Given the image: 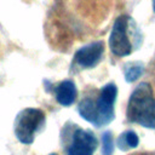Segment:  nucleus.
Masks as SVG:
<instances>
[{"label":"nucleus","instance_id":"1","mask_svg":"<svg viewBox=\"0 0 155 155\" xmlns=\"http://www.w3.org/2000/svg\"><path fill=\"white\" fill-rule=\"evenodd\" d=\"M127 119L143 127L155 128V97L148 82L139 84L127 104Z\"/></svg>","mask_w":155,"mask_h":155},{"label":"nucleus","instance_id":"2","mask_svg":"<svg viewBox=\"0 0 155 155\" xmlns=\"http://www.w3.org/2000/svg\"><path fill=\"white\" fill-rule=\"evenodd\" d=\"M132 18L124 15L115 19L109 36V48L117 57H126L133 51V42L131 39Z\"/></svg>","mask_w":155,"mask_h":155},{"label":"nucleus","instance_id":"3","mask_svg":"<svg viewBox=\"0 0 155 155\" xmlns=\"http://www.w3.org/2000/svg\"><path fill=\"white\" fill-rule=\"evenodd\" d=\"M45 122V114L40 109L27 108L22 110L15 122V133L17 138L24 143L30 144L34 140L35 133L42 127Z\"/></svg>","mask_w":155,"mask_h":155},{"label":"nucleus","instance_id":"4","mask_svg":"<svg viewBox=\"0 0 155 155\" xmlns=\"http://www.w3.org/2000/svg\"><path fill=\"white\" fill-rule=\"evenodd\" d=\"M117 96V88L114 84H108L102 87L99 97L94 101L96 105V124L94 126L102 127L108 125L114 119V104Z\"/></svg>","mask_w":155,"mask_h":155},{"label":"nucleus","instance_id":"5","mask_svg":"<svg viewBox=\"0 0 155 155\" xmlns=\"http://www.w3.org/2000/svg\"><path fill=\"white\" fill-rule=\"evenodd\" d=\"M98 140L93 132L78 128L73 133V140L68 149V155H92L97 149Z\"/></svg>","mask_w":155,"mask_h":155},{"label":"nucleus","instance_id":"6","mask_svg":"<svg viewBox=\"0 0 155 155\" xmlns=\"http://www.w3.org/2000/svg\"><path fill=\"white\" fill-rule=\"evenodd\" d=\"M103 52H104L103 41H96L78 50L74 61L78 65L82 68H93L99 63Z\"/></svg>","mask_w":155,"mask_h":155},{"label":"nucleus","instance_id":"7","mask_svg":"<svg viewBox=\"0 0 155 155\" xmlns=\"http://www.w3.org/2000/svg\"><path fill=\"white\" fill-rule=\"evenodd\" d=\"M76 94H78L76 87H75L74 82H71L69 80L61 82L56 90V99L59 104H62L64 107L71 105L76 98Z\"/></svg>","mask_w":155,"mask_h":155},{"label":"nucleus","instance_id":"8","mask_svg":"<svg viewBox=\"0 0 155 155\" xmlns=\"http://www.w3.org/2000/svg\"><path fill=\"white\" fill-rule=\"evenodd\" d=\"M78 111L81 115V117L91 124H96L97 114H96V105H94V99L86 97L84 98L79 105H78Z\"/></svg>","mask_w":155,"mask_h":155},{"label":"nucleus","instance_id":"9","mask_svg":"<svg viewBox=\"0 0 155 155\" xmlns=\"http://www.w3.org/2000/svg\"><path fill=\"white\" fill-rule=\"evenodd\" d=\"M138 144H139V138L137 133L133 131H126L121 133L116 139V147L122 151H126L132 148H137Z\"/></svg>","mask_w":155,"mask_h":155},{"label":"nucleus","instance_id":"10","mask_svg":"<svg viewBox=\"0 0 155 155\" xmlns=\"http://www.w3.org/2000/svg\"><path fill=\"white\" fill-rule=\"evenodd\" d=\"M143 74V65L139 63H128L125 65V80L127 82L136 81Z\"/></svg>","mask_w":155,"mask_h":155},{"label":"nucleus","instance_id":"11","mask_svg":"<svg viewBox=\"0 0 155 155\" xmlns=\"http://www.w3.org/2000/svg\"><path fill=\"white\" fill-rule=\"evenodd\" d=\"M114 151V139L111 132H104L102 136V154L103 155H113Z\"/></svg>","mask_w":155,"mask_h":155},{"label":"nucleus","instance_id":"12","mask_svg":"<svg viewBox=\"0 0 155 155\" xmlns=\"http://www.w3.org/2000/svg\"><path fill=\"white\" fill-rule=\"evenodd\" d=\"M153 8H154V11H155V0H153Z\"/></svg>","mask_w":155,"mask_h":155},{"label":"nucleus","instance_id":"13","mask_svg":"<svg viewBox=\"0 0 155 155\" xmlns=\"http://www.w3.org/2000/svg\"><path fill=\"white\" fill-rule=\"evenodd\" d=\"M50 155H57V154H50Z\"/></svg>","mask_w":155,"mask_h":155}]
</instances>
